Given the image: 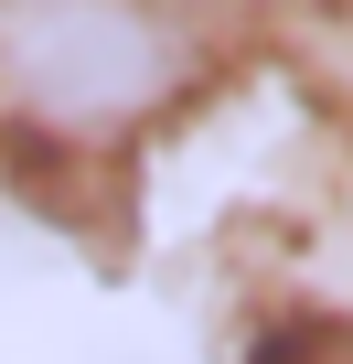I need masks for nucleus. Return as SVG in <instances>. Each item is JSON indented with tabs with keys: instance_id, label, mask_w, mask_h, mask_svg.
I'll use <instances>...</instances> for the list:
<instances>
[{
	"instance_id": "nucleus-2",
	"label": "nucleus",
	"mask_w": 353,
	"mask_h": 364,
	"mask_svg": "<svg viewBox=\"0 0 353 364\" xmlns=\"http://www.w3.org/2000/svg\"><path fill=\"white\" fill-rule=\"evenodd\" d=\"M246 364H353V321H342V311H321V321H278Z\"/></svg>"
},
{
	"instance_id": "nucleus-1",
	"label": "nucleus",
	"mask_w": 353,
	"mask_h": 364,
	"mask_svg": "<svg viewBox=\"0 0 353 364\" xmlns=\"http://www.w3.org/2000/svg\"><path fill=\"white\" fill-rule=\"evenodd\" d=\"M183 65V22L161 0H0V118L43 139L139 129Z\"/></svg>"
}]
</instances>
